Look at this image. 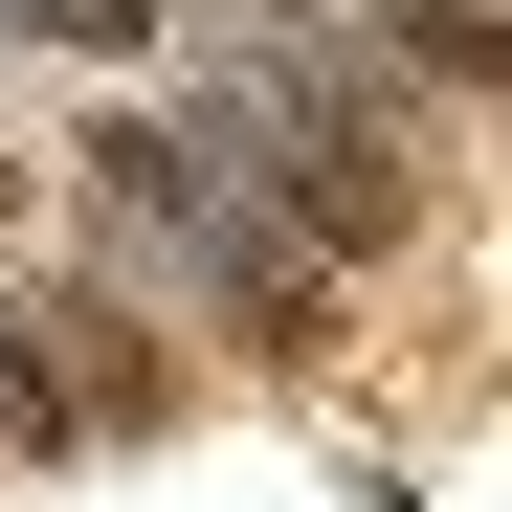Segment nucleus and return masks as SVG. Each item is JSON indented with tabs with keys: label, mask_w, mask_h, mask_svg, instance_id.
Instances as JSON below:
<instances>
[{
	"label": "nucleus",
	"mask_w": 512,
	"mask_h": 512,
	"mask_svg": "<svg viewBox=\"0 0 512 512\" xmlns=\"http://www.w3.org/2000/svg\"><path fill=\"white\" fill-rule=\"evenodd\" d=\"M0 401H23V446H134L156 401H179V357H156L134 290H0Z\"/></svg>",
	"instance_id": "nucleus-1"
}]
</instances>
